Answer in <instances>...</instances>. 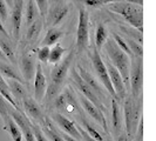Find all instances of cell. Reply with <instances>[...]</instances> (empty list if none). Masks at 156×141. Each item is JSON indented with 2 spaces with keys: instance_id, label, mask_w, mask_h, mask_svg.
Returning a JSON list of instances; mask_svg holds the SVG:
<instances>
[{
  "instance_id": "obj_36",
  "label": "cell",
  "mask_w": 156,
  "mask_h": 141,
  "mask_svg": "<svg viewBox=\"0 0 156 141\" xmlns=\"http://www.w3.org/2000/svg\"><path fill=\"white\" fill-rule=\"evenodd\" d=\"M135 140L136 141H143V117L141 115L140 120H139V127H136L135 131Z\"/></svg>"
},
{
  "instance_id": "obj_1",
  "label": "cell",
  "mask_w": 156,
  "mask_h": 141,
  "mask_svg": "<svg viewBox=\"0 0 156 141\" xmlns=\"http://www.w3.org/2000/svg\"><path fill=\"white\" fill-rule=\"evenodd\" d=\"M74 55H75V53L73 51L69 52L62 61H59L58 63H55V66L52 68L51 81H49V85L47 86L46 95H45L46 106L48 108L53 105L55 98L62 92L63 84L67 79V74L69 72L70 65L74 60Z\"/></svg>"
},
{
  "instance_id": "obj_8",
  "label": "cell",
  "mask_w": 156,
  "mask_h": 141,
  "mask_svg": "<svg viewBox=\"0 0 156 141\" xmlns=\"http://www.w3.org/2000/svg\"><path fill=\"white\" fill-rule=\"evenodd\" d=\"M89 58L92 60V65H93L94 70L96 72L98 77L100 79L101 84L103 85V87L107 89V92L110 94L112 99H115L116 100V95H115V92L113 89V86L110 84V79L109 75H108V72H107V68H106V65L103 63V59L100 55V52L95 48V47H92V51L89 52Z\"/></svg>"
},
{
  "instance_id": "obj_16",
  "label": "cell",
  "mask_w": 156,
  "mask_h": 141,
  "mask_svg": "<svg viewBox=\"0 0 156 141\" xmlns=\"http://www.w3.org/2000/svg\"><path fill=\"white\" fill-rule=\"evenodd\" d=\"M78 101L82 105V108H83V110L86 112L87 114H88L90 118H93L95 121H98V122L102 126V128L105 129V132H106V133H108L107 120H106V117H105V114L102 113L101 110H98L92 102L87 100L83 95H80V96H79Z\"/></svg>"
},
{
  "instance_id": "obj_24",
  "label": "cell",
  "mask_w": 156,
  "mask_h": 141,
  "mask_svg": "<svg viewBox=\"0 0 156 141\" xmlns=\"http://www.w3.org/2000/svg\"><path fill=\"white\" fill-rule=\"evenodd\" d=\"M0 75H4L7 79H12V80H16L19 82H21L23 85H25V80L23 79V77L19 74V72L16 70L11 65H8L5 61L0 60Z\"/></svg>"
},
{
  "instance_id": "obj_12",
  "label": "cell",
  "mask_w": 156,
  "mask_h": 141,
  "mask_svg": "<svg viewBox=\"0 0 156 141\" xmlns=\"http://www.w3.org/2000/svg\"><path fill=\"white\" fill-rule=\"evenodd\" d=\"M103 63L106 65V68H107V72H108V75H109V79H110V84H112L113 89L115 92L117 102L121 103V102L125 100L126 96H127V88H126L125 82H123V80L121 78L119 70L109 63V60L107 58H105Z\"/></svg>"
},
{
  "instance_id": "obj_23",
  "label": "cell",
  "mask_w": 156,
  "mask_h": 141,
  "mask_svg": "<svg viewBox=\"0 0 156 141\" xmlns=\"http://www.w3.org/2000/svg\"><path fill=\"white\" fill-rule=\"evenodd\" d=\"M6 82H7V86L9 88L11 95L14 96V99H16V103L19 105V101H21L23 98L27 95L23 85L21 82H19L16 80H12V79H8Z\"/></svg>"
},
{
  "instance_id": "obj_19",
  "label": "cell",
  "mask_w": 156,
  "mask_h": 141,
  "mask_svg": "<svg viewBox=\"0 0 156 141\" xmlns=\"http://www.w3.org/2000/svg\"><path fill=\"white\" fill-rule=\"evenodd\" d=\"M78 70L79 75L81 77V79L93 89L94 93L96 94L99 98L101 96L102 99H103V98H105V94H103V91H102V88L100 87V85H99L98 80H95L93 75L89 74V73L87 72V70H85V68H83L82 66H80V65H79V70Z\"/></svg>"
},
{
  "instance_id": "obj_5",
  "label": "cell",
  "mask_w": 156,
  "mask_h": 141,
  "mask_svg": "<svg viewBox=\"0 0 156 141\" xmlns=\"http://www.w3.org/2000/svg\"><path fill=\"white\" fill-rule=\"evenodd\" d=\"M122 102H123V114H125L126 122V134L130 138V136H134L137 127V122L141 118L140 112L142 101L139 100V105H137V101H133L130 96H126Z\"/></svg>"
},
{
  "instance_id": "obj_15",
  "label": "cell",
  "mask_w": 156,
  "mask_h": 141,
  "mask_svg": "<svg viewBox=\"0 0 156 141\" xmlns=\"http://www.w3.org/2000/svg\"><path fill=\"white\" fill-rule=\"evenodd\" d=\"M23 0H13L12 6V37L13 41L18 42L20 38V30H21V23H23Z\"/></svg>"
},
{
  "instance_id": "obj_39",
  "label": "cell",
  "mask_w": 156,
  "mask_h": 141,
  "mask_svg": "<svg viewBox=\"0 0 156 141\" xmlns=\"http://www.w3.org/2000/svg\"><path fill=\"white\" fill-rule=\"evenodd\" d=\"M116 141H130V140H129V136H128L126 133H121L119 136H117Z\"/></svg>"
},
{
  "instance_id": "obj_6",
  "label": "cell",
  "mask_w": 156,
  "mask_h": 141,
  "mask_svg": "<svg viewBox=\"0 0 156 141\" xmlns=\"http://www.w3.org/2000/svg\"><path fill=\"white\" fill-rule=\"evenodd\" d=\"M55 110H58V113L62 114V113H67V114H78L79 118L82 117V110L81 106L79 105L78 99L74 96V94L70 92L69 88H67L65 92H61L53 101Z\"/></svg>"
},
{
  "instance_id": "obj_42",
  "label": "cell",
  "mask_w": 156,
  "mask_h": 141,
  "mask_svg": "<svg viewBox=\"0 0 156 141\" xmlns=\"http://www.w3.org/2000/svg\"><path fill=\"white\" fill-rule=\"evenodd\" d=\"M5 2H6V5H7L8 7L12 8V6H13V0H5Z\"/></svg>"
},
{
  "instance_id": "obj_38",
  "label": "cell",
  "mask_w": 156,
  "mask_h": 141,
  "mask_svg": "<svg viewBox=\"0 0 156 141\" xmlns=\"http://www.w3.org/2000/svg\"><path fill=\"white\" fill-rule=\"evenodd\" d=\"M54 128H55V127H54ZM55 131L59 133V135H60V136H61L65 141H78V140H75V139H73V138H72V136H69V135H67L66 133H62L61 131H59V129H56V128H55Z\"/></svg>"
},
{
  "instance_id": "obj_26",
  "label": "cell",
  "mask_w": 156,
  "mask_h": 141,
  "mask_svg": "<svg viewBox=\"0 0 156 141\" xmlns=\"http://www.w3.org/2000/svg\"><path fill=\"white\" fill-rule=\"evenodd\" d=\"M63 35V31L56 28V27H51L48 28V31L46 33V37L44 38V40L41 41V46H53L55 45L59 39Z\"/></svg>"
},
{
  "instance_id": "obj_33",
  "label": "cell",
  "mask_w": 156,
  "mask_h": 141,
  "mask_svg": "<svg viewBox=\"0 0 156 141\" xmlns=\"http://www.w3.org/2000/svg\"><path fill=\"white\" fill-rule=\"evenodd\" d=\"M31 127H32V131H33V134H34V138H35V141H48L46 139V136L44 135V133H42L41 127L35 121L32 120Z\"/></svg>"
},
{
  "instance_id": "obj_10",
  "label": "cell",
  "mask_w": 156,
  "mask_h": 141,
  "mask_svg": "<svg viewBox=\"0 0 156 141\" xmlns=\"http://www.w3.org/2000/svg\"><path fill=\"white\" fill-rule=\"evenodd\" d=\"M37 63H38L37 56L33 53V51L28 46H23L20 54V59H19V67L23 74V79L26 84L31 82L34 79Z\"/></svg>"
},
{
  "instance_id": "obj_31",
  "label": "cell",
  "mask_w": 156,
  "mask_h": 141,
  "mask_svg": "<svg viewBox=\"0 0 156 141\" xmlns=\"http://www.w3.org/2000/svg\"><path fill=\"white\" fill-rule=\"evenodd\" d=\"M66 52V49L63 48L59 42H56L53 45L52 48H49V56H48V63H58L61 58H62L63 53Z\"/></svg>"
},
{
  "instance_id": "obj_2",
  "label": "cell",
  "mask_w": 156,
  "mask_h": 141,
  "mask_svg": "<svg viewBox=\"0 0 156 141\" xmlns=\"http://www.w3.org/2000/svg\"><path fill=\"white\" fill-rule=\"evenodd\" d=\"M103 52L106 58L110 60L109 63L119 70L121 78L123 80L126 88L129 87V70H130V58L126 54L125 52L117 46L112 37L107 38L103 44Z\"/></svg>"
},
{
  "instance_id": "obj_29",
  "label": "cell",
  "mask_w": 156,
  "mask_h": 141,
  "mask_svg": "<svg viewBox=\"0 0 156 141\" xmlns=\"http://www.w3.org/2000/svg\"><path fill=\"white\" fill-rule=\"evenodd\" d=\"M79 119H80V122H81V125H82L81 128H82L86 133L89 134V135H90L93 139H95L96 141H105V139H103V136L100 134V132H99L98 129H95V127H93V126L87 121V119L85 118V115L80 117Z\"/></svg>"
},
{
  "instance_id": "obj_20",
  "label": "cell",
  "mask_w": 156,
  "mask_h": 141,
  "mask_svg": "<svg viewBox=\"0 0 156 141\" xmlns=\"http://www.w3.org/2000/svg\"><path fill=\"white\" fill-rule=\"evenodd\" d=\"M42 18L40 16L33 23L27 27V31H26V37H25V41H26V45L25 46H30L32 44H34L38 37H39L40 32L42 30Z\"/></svg>"
},
{
  "instance_id": "obj_18",
  "label": "cell",
  "mask_w": 156,
  "mask_h": 141,
  "mask_svg": "<svg viewBox=\"0 0 156 141\" xmlns=\"http://www.w3.org/2000/svg\"><path fill=\"white\" fill-rule=\"evenodd\" d=\"M52 119L59 125V127L62 128V131H65L67 135L72 136L75 140L82 141L81 140V135L78 131V126H75V124L72 120H69L68 118H66L63 114H60V113H53Z\"/></svg>"
},
{
  "instance_id": "obj_32",
  "label": "cell",
  "mask_w": 156,
  "mask_h": 141,
  "mask_svg": "<svg viewBox=\"0 0 156 141\" xmlns=\"http://www.w3.org/2000/svg\"><path fill=\"white\" fill-rule=\"evenodd\" d=\"M39 60V63H48V56H49V47L41 46L37 49V55H35Z\"/></svg>"
},
{
  "instance_id": "obj_4",
  "label": "cell",
  "mask_w": 156,
  "mask_h": 141,
  "mask_svg": "<svg viewBox=\"0 0 156 141\" xmlns=\"http://www.w3.org/2000/svg\"><path fill=\"white\" fill-rule=\"evenodd\" d=\"M143 84V59L142 56L133 55L130 58V70H129V87L132 89L130 98L133 101H137L140 98Z\"/></svg>"
},
{
  "instance_id": "obj_22",
  "label": "cell",
  "mask_w": 156,
  "mask_h": 141,
  "mask_svg": "<svg viewBox=\"0 0 156 141\" xmlns=\"http://www.w3.org/2000/svg\"><path fill=\"white\" fill-rule=\"evenodd\" d=\"M72 1H76L79 4L83 5L85 7H99L103 5L120 2V1H128V2H133V4H137L142 6V0H72Z\"/></svg>"
},
{
  "instance_id": "obj_17",
  "label": "cell",
  "mask_w": 156,
  "mask_h": 141,
  "mask_svg": "<svg viewBox=\"0 0 156 141\" xmlns=\"http://www.w3.org/2000/svg\"><path fill=\"white\" fill-rule=\"evenodd\" d=\"M21 101H23V108L26 110V113L28 114V117L32 118L33 121L39 122L41 126L45 125V118H46V115L41 110L39 103L35 101L34 99H32L31 96H28V95H26Z\"/></svg>"
},
{
  "instance_id": "obj_3",
  "label": "cell",
  "mask_w": 156,
  "mask_h": 141,
  "mask_svg": "<svg viewBox=\"0 0 156 141\" xmlns=\"http://www.w3.org/2000/svg\"><path fill=\"white\" fill-rule=\"evenodd\" d=\"M107 9L123 16L133 27L137 28L140 33L143 32V12L141 5L128 1H120L109 4L107 6Z\"/></svg>"
},
{
  "instance_id": "obj_41",
  "label": "cell",
  "mask_w": 156,
  "mask_h": 141,
  "mask_svg": "<svg viewBox=\"0 0 156 141\" xmlns=\"http://www.w3.org/2000/svg\"><path fill=\"white\" fill-rule=\"evenodd\" d=\"M0 60H1V61H5V63L7 61V59H6V56H5V55H4V53L1 52V49H0Z\"/></svg>"
},
{
  "instance_id": "obj_40",
  "label": "cell",
  "mask_w": 156,
  "mask_h": 141,
  "mask_svg": "<svg viewBox=\"0 0 156 141\" xmlns=\"http://www.w3.org/2000/svg\"><path fill=\"white\" fill-rule=\"evenodd\" d=\"M0 33H1L4 37H6V38L8 39V33H7V31L5 30V26H4L1 23H0Z\"/></svg>"
},
{
  "instance_id": "obj_34",
  "label": "cell",
  "mask_w": 156,
  "mask_h": 141,
  "mask_svg": "<svg viewBox=\"0 0 156 141\" xmlns=\"http://www.w3.org/2000/svg\"><path fill=\"white\" fill-rule=\"evenodd\" d=\"M8 16V8L7 5L5 2V0H0V23L4 24L6 23Z\"/></svg>"
},
{
  "instance_id": "obj_11",
  "label": "cell",
  "mask_w": 156,
  "mask_h": 141,
  "mask_svg": "<svg viewBox=\"0 0 156 141\" xmlns=\"http://www.w3.org/2000/svg\"><path fill=\"white\" fill-rule=\"evenodd\" d=\"M69 12V4L65 0H52L51 7L47 8L46 27H55L62 21Z\"/></svg>"
},
{
  "instance_id": "obj_28",
  "label": "cell",
  "mask_w": 156,
  "mask_h": 141,
  "mask_svg": "<svg viewBox=\"0 0 156 141\" xmlns=\"http://www.w3.org/2000/svg\"><path fill=\"white\" fill-rule=\"evenodd\" d=\"M4 129L11 134L13 141H23V133H21L20 128L18 127V125L14 122V120L11 117L8 118L6 122L4 124Z\"/></svg>"
},
{
  "instance_id": "obj_9",
  "label": "cell",
  "mask_w": 156,
  "mask_h": 141,
  "mask_svg": "<svg viewBox=\"0 0 156 141\" xmlns=\"http://www.w3.org/2000/svg\"><path fill=\"white\" fill-rule=\"evenodd\" d=\"M70 81L73 82L74 86L78 88V91L81 93V95H83L88 101L92 102L98 110H100L102 113L105 114L106 107H105L103 102L100 100V98H99L96 94L94 93L93 89H92V88L88 86L86 82L81 79V77L79 75L78 70H75V68H72V72H70Z\"/></svg>"
},
{
  "instance_id": "obj_35",
  "label": "cell",
  "mask_w": 156,
  "mask_h": 141,
  "mask_svg": "<svg viewBox=\"0 0 156 141\" xmlns=\"http://www.w3.org/2000/svg\"><path fill=\"white\" fill-rule=\"evenodd\" d=\"M41 18H45L47 14V8H48V0H34Z\"/></svg>"
},
{
  "instance_id": "obj_21",
  "label": "cell",
  "mask_w": 156,
  "mask_h": 141,
  "mask_svg": "<svg viewBox=\"0 0 156 141\" xmlns=\"http://www.w3.org/2000/svg\"><path fill=\"white\" fill-rule=\"evenodd\" d=\"M112 124H113L114 134L117 138L121 134L122 115H121V110H120V102H117V100L115 99H112Z\"/></svg>"
},
{
  "instance_id": "obj_27",
  "label": "cell",
  "mask_w": 156,
  "mask_h": 141,
  "mask_svg": "<svg viewBox=\"0 0 156 141\" xmlns=\"http://www.w3.org/2000/svg\"><path fill=\"white\" fill-rule=\"evenodd\" d=\"M108 38V31L106 28V26L103 25V23L98 24V27H96V31H95V42H94V47L100 52L101 51L102 46L105 44V41Z\"/></svg>"
},
{
  "instance_id": "obj_30",
  "label": "cell",
  "mask_w": 156,
  "mask_h": 141,
  "mask_svg": "<svg viewBox=\"0 0 156 141\" xmlns=\"http://www.w3.org/2000/svg\"><path fill=\"white\" fill-rule=\"evenodd\" d=\"M0 49L4 53V55L6 56V59H8L9 61H12L13 63H16V52H14L13 46L8 41V39H5V38L0 37Z\"/></svg>"
},
{
  "instance_id": "obj_13",
  "label": "cell",
  "mask_w": 156,
  "mask_h": 141,
  "mask_svg": "<svg viewBox=\"0 0 156 141\" xmlns=\"http://www.w3.org/2000/svg\"><path fill=\"white\" fill-rule=\"evenodd\" d=\"M7 113L8 115L14 120V122L18 125V127L20 128L21 133L25 135V140L35 141V138H34V134H33V131H32L31 127V120L25 115L23 112H18L12 106L7 105Z\"/></svg>"
},
{
  "instance_id": "obj_25",
  "label": "cell",
  "mask_w": 156,
  "mask_h": 141,
  "mask_svg": "<svg viewBox=\"0 0 156 141\" xmlns=\"http://www.w3.org/2000/svg\"><path fill=\"white\" fill-rule=\"evenodd\" d=\"M38 18H40V13L35 1L34 0H27L26 12H25V24H26V27H28Z\"/></svg>"
},
{
  "instance_id": "obj_14",
  "label": "cell",
  "mask_w": 156,
  "mask_h": 141,
  "mask_svg": "<svg viewBox=\"0 0 156 141\" xmlns=\"http://www.w3.org/2000/svg\"><path fill=\"white\" fill-rule=\"evenodd\" d=\"M47 91V80L46 75L42 70V65L38 61L35 74H34V100L38 103H44V99Z\"/></svg>"
},
{
  "instance_id": "obj_7",
  "label": "cell",
  "mask_w": 156,
  "mask_h": 141,
  "mask_svg": "<svg viewBox=\"0 0 156 141\" xmlns=\"http://www.w3.org/2000/svg\"><path fill=\"white\" fill-rule=\"evenodd\" d=\"M89 45V14L87 8L79 4V23L76 28L75 47L78 52L85 51Z\"/></svg>"
},
{
  "instance_id": "obj_37",
  "label": "cell",
  "mask_w": 156,
  "mask_h": 141,
  "mask_svg": "<svg viewBox=\"0 0 156 141\" xmlns=\"http://www.w3.org/2000/svg\"><path fill=\"white\" fill-rule=\"evenodd\" d=\"M78 131H79V133H80V135H81V140H83V141H96L95 139H93L89 134L86 133L81 127H78Z\"/></svg>"
}]
</instances>
